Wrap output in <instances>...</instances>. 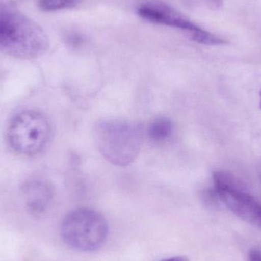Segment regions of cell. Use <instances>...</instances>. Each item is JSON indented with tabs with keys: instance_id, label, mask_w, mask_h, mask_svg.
<instances>
[{
	"instance_id": "6da1fadb",
	"label": "cell",
	"mask_w": 261,
	"mask_h": 261,
	"mask_svg": "<svg viewBox=\"0 0 261 261\" xmlns=\"http://www.w3.org/2000/svg\"><path fill=\"white\" fill-rule=\"evenodd\" d=\"M49 41L43 29L9 0H0V52L22 59L38 58Z\"/></svg>"
},
{
	"instance_id": "7a4b0ae2",
	"label": "cell",
	"mask_w": 261,
	"mask_h": 261,
	"mask_svg": "<svg viewBox=\"0 0 261 261\" xmlns=\"http://www.w3.org/2000/svg\"><path fill=\"white\" fill-rule=\"evenodd\" d=\"M94 133L101 154L114 165H129L141 151L143 128L138 122L122 119H105L96 123Z\"/></svg>"
},
{
	"instance_id": "3957f363",
	"label": "cell",
	"mask_w": 261,
	"mask_h": 261,
	"mask_svg": "<svg viewBox=\"0 0 261 261\" xmlns=\"http://www.w3.org/2000/svg\"><path fill=\"white\" fill-rule=\"evenodd\" d=\"M61 233L63 240L70 248L92 252L105 245L109 225L100 213L90 208H81L70 212L64 218Z\"/></svg>"
},
{
	"instance_id": "277c9868",
	"label": "cell",
	"mask_w": 261,
	"mask_h": 261,
	"mask_svg": "<svg viewBox=\"0 0 261 261\" xmlns=\"http://www.w3.org/2000/svg\"><path fill=\"white\" fill-rule=\"evenodd\" d=\"M51 127L47 118L34 110L15 115L7 128V139L16 153L35 156L41 153L50 142Z\"/></svg>"
},
{
	"instance_id": "5b68a950",
	"label": "cell",
	"mask_w": 261,
	"mask_h": 261,
	"mask_svg": "<svg viewBox=\"0 0 261 261\" xmlns=\"http://www.w3.org/2000/svg\"><path fill=\"white\" fill-rule=\"evenodd\" d=\"M216 197L241 219L261 228V202L248 193L232 175L226 172L213 173Z\"/></svg>"
},
{
	"instance_id": "8992f818",
	"label": "cell",
	"mask_w": 261,
	"mask_h": 261,
	"mask_svg": "<svg viewBox=\"0 0 261 261\" xmlns=\"http://www.w3.org/2000/svg\"><path fill=\"white\" fill-rule=\"evenodd\" d=\"M138 13L141 18L150 22L176 28L187 32L190 39L199 44L210 46L226 44V41L222 38L196 25L179 12L164 3H146L138 8Z\"/></svg>"
},
{
	"instance_id": "52a82bcc",
	"label": "cell",
	"mask_w": 261,
	"mask_h": 261,
	"mask_svg": "<svg viewBox=\"0 0 261 261\" xmlns=\"http://www.w3.org/2000/svg\"><path fill=\"white\" fill-rule=\"evenodd\" d=\"M21 193L26 208L33 215L44 213L53 200L52 187L41 179H31L24 182Z\"/></svg>"
},
{
	"instance_id": "ba28073f",
	"label": "cell",
	"mask_w": 261,
	"mask_h": 261,
	"mask_svg": "<svg viewBox=\"0 0 261 261\" xmlns=\"http://www.w3.org/2000/svg\"><path fill=\"white\" fill-rule=\"evenodd\" d=\"M173 130V123L170 119L164 117L158 118L149 125L148 135L153 141L161 142L168 139Z\"/></svg>"
},
{
	"instance_id": "9c48e42d",
	"label": "cell",
	"mask_w": 261,
	"mask_h": 261,
	"mask_svg": "<svg viewBox=\"0 0 261 261\" xmlns=\"http://www.w3.org/2000/svg\"><path fill=\"white\" fill-rule=\"evenodd\" d=\"M81 0H39L38 6L46 12L63 10L74 7Z\"/></svg>"
},
{
	"instance_id": "30bf717a",
	"label": "cell",
	"mask_w": 261,
	"mask_h": 261,
	"mask_svg": "<svg viewBox=\"0 0 261 261\" xmlns=\"http://www.w3.org/2000/svg\"><path fill=\"white\" fill-rule=\"evenodd\" d=\"M67 42L71 47H77L84 42V38L77 33L70 34L67 37Z\"/></svg>"
},
{
	"instance_id": "8fae6325",
	"label": "cell",
	"mask_w": 261,
	"mask_h": 261,
	"mask_svg": "<svg viewBox=\"0 0 261 261\" xmlns=\"http://www.w3.org/2000/svg\"><path fill=\"white\" fill-rule=\"evenodd\" d=\"M204 2L213 10H218L223 6V0H204Z\"/></svg>"
},
{
	"instance_id": "7c38bea8",
	"label": "cell",
	"mask_w": 261,
	"mask_h": 261,
	"mask_svg": "<svg viewBox=\"0 0 261 261\" xmlns=\"http://www.w3.org/2000/svg\"><path fill=\"white\" fill-rule=\"evenodd\" d=\"M248 261H261L260 250H251L248 254Z\"/></svg>"
},
{
	"instance_id": "4fadbf2b",
	"label": "cell",
	"mask_w": 261,
	"mask_h": 261,
	"mask_svg": "<svg viewBox=\"0 0 261 261\" xmlns=\"http://www.w3.org/2000/svg\"><path fill=\"white\" fill-rule=\"evenodd\" d=\"M162 261H189L188 258L182 256H177V257H170V258L166 259Z\"/></svg>"
},
{
	"instance_id": "5bb4252c",
	"label": "cell",
	"mask_w": 261,
	"mask_h": 261,
	"mask_svg": "<svg viewBox=\"0 0 261 261\" xmlns=\"http://www.w3.org/2000/svg\"><path fill=\"white\" fill-rule=\"evenodd\" d=\"M260 109H261V91H260Z\"/></svg>"
}]
</instances>
